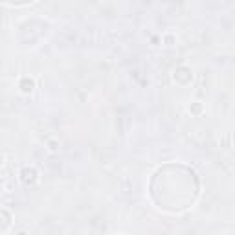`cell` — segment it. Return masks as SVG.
<instances>
[{
  "mask_svg": "<svg viewBox=\"0 0 235 235\" xmlns=\"http://www.w3.org/2000/svg\"><path fill=\"white\" fill-rule=\"evenodd\" d=\"M20 86H22V90H24V92H31L33 83H31V81H30V83H28V81H22V85H20Z\"/></svg>",
  "mask_w": 235,
  "mask_h": 235,
  "instance_id": "cell-1",
  "label": "cell"
}]
</instances>
